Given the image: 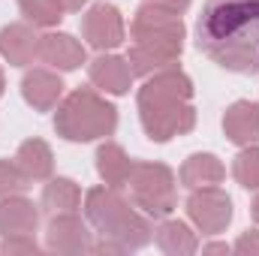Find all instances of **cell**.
Returning a JSON list of instances; mask_svg holds the SVG:
<instances>
[{"label": "cell", "instance_id": "d6986e66", "mask_svg": "<svg viewBox=\"0 0 259 256\" xmlns=\"http://www.w3.org/2000/svg\"><path fill=\"white\" fill-rule=\"evenodd\" d=\"M97 166H100V175L106 178V184L112 187H124L130 181V172H133V163L127 160V154L118 148V145H103L100 154H97Z\"/></svg>", "mask_w": 259, "mask_h": 256}, {"label": "cell", "instance_id": "277c9868", "mask_svg": "<svg viewBox=\"0 0 259 256\" xmlns=\"http://www.w3.org/2000/svg\"><path fill=\"white\" fill-rule=\"evenodd\" d=\"M115 121L118 118L109 103H103L91 91H75L64 103V109L58 112L55 127L72 142H91L97 136H109L115 130Z\"/></svg>", "mask_w": 259, "mask_h": 256}, {"label": "cell", "instance_id": "52a82bcc", "mask_svg": "<svg viewBox=\"0 0 259 256\" xmlns=\"http://www.w3.org/2000/svg\"><path fill=\"white\" fill-rule=\"evenodd\" d=\"M84 36L97 49H115L124 39V21L115 6H94L84 15Z\"/></svg>", "mask_w": 259, "mask_h": 256}, {"label": "cell", "instance_id": "ffe728a7", "mask_svg": "<svg viewBox=\"0 0 259 256\" xmlns=\"http://www.w3.org/2000/svg\"><path fill=\"white\" fill-rule=\"evenodd\" d=\"M157 244H160V250H166V253H193L196 250V235L190 232V226L187 223H181V220H169V223H163L160 229H157Z\"/></svg>", "mask_w": 259, "mask_h": 256}, {"label": "cell", "instance_id": "83f0119b", "mask_svg": "<svg viewBox=\"0 0 259 256\" xmlns=\"http://www.w3.org/2000/svg\"><path fill=\"white\" fill-rule=\"evenodd\" d=\"M208 253H229V244H208Z\"/></svg>", "mask_w": 259, "mask_h": 256}, {"label": "cell", "instance_id": "2e32d148", "mask_svg": "<svg viewBox=\"0 0 259 256\" xmlns=\"http://www.w3.org/2000/svg\"><path fill=\"white\" fill-rule=\"evenodd\" d=\"M91 78L112 94H124L130 88V78H133V66L121 58H100L91 66Z\"/></svg>", "mask_w": 259, "mask_h": 256}, {"label": "cell", "instance_id": "f1b7e54d", "mask_svg": "<svg viewBox=\"0 0 259 256\" xmlns=\"http://www.w3.org/2000/svg\"><path fill=\"white\" fill-rule=\"evenodd\" d=\"M61 3H64V9H81L84 0H61Z\"/></svg>", "mask_w": 259, "mask_h": 256}, {"label": "cell", "instance_id": "ac0fdd59", "mask_svg": "<svg viewBox=\"0 0 259 256\" xmlns=\"http://www.w3.org/2000/svg\"><path fill=\"white\" fill-rule=\"evenodd\" d=\"M18 166L24 169V175L30 181H39V178H49L52 175V151L46 142L39 139H30L18 148Z\"/></svg>", "mask_w": 259, "mask_h": 256}, {"label": "cell", "instance_id": "5bb4252c", "mask_svg": "<svg viewBox=\"0 0 259 256\" xmlns=\"http://www.w3.org/2000/svg\"><path fill=\"white\" fill-rule=\"evenodd\" d=\"M0 52L9 58V64L24 66L33 61V55H39V39L27 27L12 24V27L0 30Z\"/></svg>", "mask_w": 259, "mask_h": 256}, {"label": "cell", "instance_id": "9a60e30c", "mask_svg": "<svg viewBox=\"0 0 259 256\" xmlns=\"http://www.w3.org/2000/svg\"><path fill=\"white\" fill-rule=\"evenodd\" d=\"M61 88H64L61 78L52 75V72H46V69H33V72L24 75V100L30 106H36V109H42V112L58 103Z\"/></svg>", "mask_w": 259, "mask_h": 256}, {"label": "cell", "instance_id": "44dd1931", "mask_svg": "<svg viewBox=\"0 0 259 256\" xmlns=\"http://www.w3.org/2000/svg\"><path fill=\"white\" fill-rule=\"evenodd\" d=\"M78 202H81V193L69 178H55L42 193V205L49 211H75Z\"/></svg>", "mask_w": 259, "mask_h": 256}, {"label": "cell", "instance_id": "ba28073f", "mask_svg": "<svg viewBox=\"0 0 259 256\" xmlns=\"http://www.w3.org/2000/svg\"><path fill=\"white\" fill-rule=\"evenodd\" d=\"M133 36L136 39H181L184 36V24L172 9H139L136 21H133Z\"/></svg>", "mask_w": 259, "mask_h": 256}, {"label": "cell", "instance_id": "7a4b0ae2", "mask_svg": "<svg viewBox=\"0 0 259 256\" xmlns=\"http://www.w3.org/2000/svg\"><path fill=\"white\" fill-rule=\"evenodd\" d=\"M187 97H190V81L181 72H163L145 84L139 109L151 139L166 142L193 127V109L187 106Z\"/></svg>", "mask_w": 259, "mask_h": 256}, {"label": "cell", "instance_id": "4fadbf2b", "mask_svg": "<svg viewBox=\"0 0 259 256\" xmlns=\"http://www.w3.org/2000/svg\"><path fill=\"white\" fill-rule=\"evenodd\" d=\"M36 220V205L27 199H6L0 205V235H33Z\"/></svg>", "mask_w": 259, "mask_h": 256}, {"label": "cell", "instance_id": "8992f818", "mask_svg": "<svg viewBox=\"0 0 259 256\" xmlns=\"http://www.w3.org/2000/svg\"><path fill=\"white\" fill-rule=\"evenodd\" d=\"M187 211L190 217L196 220V226L208 235H217L226 229V223L232 220V202L229 196L220 190H202V193H193L187 199Z\"/></svg>", "mask_w": 259, "mask_h": 256}, {"label": "cell", "instance_id": "8fae6325", "mask_svg": "<svg viewBox=\"0 0 259 256\" xmlns=\"http://www.w3.org/2000/svg\"><path fill=\"white\" fill-rule=\"evenodd\" d=\"M39 58L61 69H75L78 64H84V49L66 33H49L39 39Z\"/></svg>", "mask_w": 259, "mask_h": 256}, {"label": "cell", "instance_id": "3957f363", "mask_svg": "<svg viewBox=\"0 0 259 256\" xmlns=\"http://www.w3.org/2000/svg\"><path fill=\"white\" fill-rule=\"evenodd\" d=\"M88 217L100 229L103 238L118 241L124 250L142 247L151 241V226L145 217H139L115 190H91L88 193Z\"/></svg>", "mask_w": 259, "mask_h": 256}, {"label": "cell", "instance_id": "d4e9b609", "mask_svg": "<svg viewBox=\"0 0 259 256\" xmlns=\"http://www.w3.org/2000/svg\"><path fill=\"white\" fill-rule=\"evenodd\" d=\"M36 241L30 235H6V241L0 244V253H36Z\"/></svg>", "mask_w": 259, "mask_h": 256}, {"label": "cell", "instance_id": "4dcf8cb0", "mask_svg": "<svg viewBox=\"0 0 259 256\" xmlns=\"http://www.w3.org/2000/svg\"><path fill=\"white\" fill-rule=\"evenodd\" d=\"M0 94H3V75H0Z\"/></svg>", "mask_w": 259, "mask_h": 256}, {"label": "cell", "instance_id": "e0dca14e", "mask_svg": "<svg viewBox=\"0 0 259 256\" xmlns=\"http://www.w3.org/2000/svg\"><path fill=\"white\" fill-rule=\"evenodd\" d=\"M220 178H223V166L211 154H196V157H190L184 163V169H181V181L187 187H211Z\"/></svg>", "mask_w": 259, "mask_h": 256}, {"label": "cell", "instance_id": "6da1fadb", "mask_svg": "<svg viewBox=\"0 0 259 256\" xmlns=\"http://www.w3.org/2000/svg\"><path fill=\"white\" fill-rule=\"evenodd\" d=\"M199 49L223 69L259 72V0H208L199 27Z\"/></svg>", "mask_w": 259, "mask_h": 256}, {"label": "cell", "instance_id": "30bf717a", "mask_svg": "<svg viewBox=\"0 0 259 256\" xmlns=\"http://www.w3.org/2000/svg\"><path fill=\"white\" fill-rule=\"evenodd\" d=\"M181 55V39H139V46L130 52L133 72H151L160 66H169Z\"/></svg>", "mask_w": 259, "mask_h": 256}, {"label": "cell", "instance_id": "4316f807", "mask_svg": "<svg viewBox=\"0 0 259 256\" xmlns=\"http://www.w3.org/2000/svg\"><path fill=\"white\" fill-rule=\"evenodd\" d=\"M154 3H160V6H166V9H172V12H178V9H184L190 0H154Z\"/></svg>", "mask_w": 259, "mask_h": 256}, {"label": "cell", "instance_id": "5b68a950", "mask_svg": "<svg viewBox=\"0 0 259 256\" xmlns=\"http://www.w3.org/2000/svg\"><path fill=\"white\" fill-rule=\"evenodd\" d=\"M130 184H133L136 205L145 208L151 217H166L175 208V178L166 166H154V163L133 166Z\"/></svg>", "mask_w": 259, "mask_h": 256}, {"label": "cell", "instance_id": "9c48e42d", "mask_svg": "<svg viewBox=\"0 0 259 256\" xmlns=\"http://www.w3.org/2000/svg\"><path fill=\"white\" fill-rule=\"evenodd\" d=\"M49 247L61 253H84L94 244H91V232L84 229V223L72 211H66V214H58L49 226Z\"/></svg>", "mask_w": 259, "mask_h": 256}, {"label": "cell", "instance_id": "7402d4cb", "mask_svg": "<svg viewBox=\"0 0 259 256\" xmlns=\"http://www.w3.org/2000/svg\"><path fill=\"white\" fill-rule=\"evenodd\" d=\"M61 0H21V12L33 21V24H55L61 21Z\"/></svg>", "mask_w": 259, "mask_h": 256}, {"label": "cell", "instance_id": "f546056e", "mask_svg": "<svg viewBox=\"0 0 259 256\" xmlns=\"http://www.w3.org/2000/svg\"><path fill=\"white\" fill-rule=\"evenodd\" d=\"M253 217H256V223H259V199L253 202Z\"/></svg>", "mask_w": 259, "mask_h": 256}, {"label": "cell", "instance_id": "484cf974", "mask_svg": "<svg viewBox=\"0 0 259 256\" xmlns=\"http://www.w3.org/2000/svg\"><path fill=\"white\" fill-rule=\"evenodd\" d=\"M235 253H259V232H247V235H241L238 241H235V247H232Z\"/></svg>", "mask_w": 259, "mask_h": 256}, {"label": "cell", "instance_id": "cb8c5ba5", "mask_svg": "<svg viewBox=\"0 0 259 256\" xmlns=\"http://www.w3.org/2000/svg\"><path fill=\"white\" fill-rule=\"evenodd\" d=\"M235 178H238V184L241 187H247V190H256L259 187V148L253 151H244L238 160H235Z\"/></svg>", "mask_w": 259, "mask_h": 256}, {"label": "cell", "instance_id": "603a6c76", "mask_svg": "<svg viewBox=\"0 0 259 256\" xmlns=\"http://www.w3.org/2000/svg\"><path fill=\"white\" fill-rule=\"evenodd\" d=\"M27 187H30V178L24 175V169L18 163L0 160V199L12 196V193H24Z\"/></svg>", "mask_w": 259, "mask_h": 256}, {"label": "cell", "instance_id": "7c38bea8", "mask_svg": "<svg viewBox=\"0 0 259 256\" xmlns=\"http://www.w3.org/2000/svg\"><path fill=\"white\" fill-rule=\"evenodd\" d=\"M223 130L238 145L259 142V106L256 103H235L223 118Z\"/></svg>", "mask_w": 259, "mask_h": 256}]
</instances>
